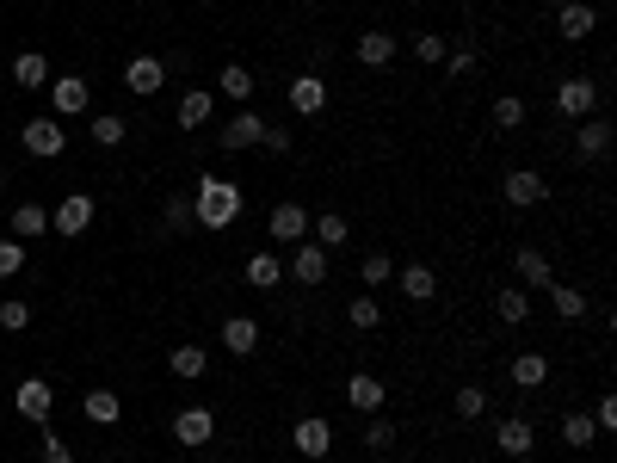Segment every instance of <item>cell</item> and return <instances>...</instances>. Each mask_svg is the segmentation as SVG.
Here are the masks:
<instances>
[{
  "mask_svg": "<svg viewBox=\"0 0 617 463\" xmlns=\"http://www.w3.org/2000/svg\"><path fill=\"white\" fill-rule=\"evenodd\" d=\"M167 365H173V377H204V371H210V352H204L198 340H186V346L167 352Z\"/></svg>",
  "mask_w": 617,
  "mask_h": 463,
  "instance_id": "d4e9b609",
  "label": "cell"
},
{
  "mask_svg": "<svg viewBox=\"0 0 617 463\" xmlns=\"http://www.w3.org/2000/svg\"><path fill=\"white\" fill-rule=\"evenodd\" d=\"M519 278L531 284V291H537V284L550 291V284H556V272H550V254H543V247H519Z\"/></svg>",
  "mask_w": 617,
  "mask_h": 463,
  "instance_id": "cb8c5ba5",
  "label": "cell"
},
{
  "mask_svg": "<svg viewBox=\"0 0 617 463\" xmlns=\"http://www.w3.org/2000/svg\"><path fill=\"white\" fill-rule=\"evenodd\" d=\"M25 266V241H13V235H0V278H13Z\"/></svg>",
  "mask_w": 617,
  "mask_h": 463,
  "instance_id": "b9f144b4",
  "label": "cell"
},
{
  "mask_svg": "<svg viewBox=\"0 0 617 463\" xmlns=\"http://www.w3.org/2000/svg\"><path fill=\"white\" fill-rule=\"evenodd\" d=\"M81 408H87V420H93V426H112V420L124 414L118 389H87V402H81Z\"/></svg>",
  "mask_w": 617,
  "mask_h": 463,
  "instance_id": "4dcf8cb0",
  "label": "cell"
},
{
  "mask_svg": "<svg viewBox=\"0 0 617 463\" xmlns=\"http://www.w3.org/2000/svg\"><path fill=\"white\" fill-rule=\"evenodd\" d=\"M161 217H167V229H192V198H186V192H173V198L161 204Z\"/></svg>",
  "mask_w": 617,
  "mask_h": 463,
  "instance_id": "ab89813d",
  "label": "cell"
},
{
  "mask_svg": "<svg viewBox=\"0 0 617 463\" xmlns=\"http://www.w3.org/2000/svg\"><path fill=\"white\" fill-rule=\"evenodd\" d=\"M266 235L278 241V247H297V241H309V210L303 204H272V217H266Z\"/></svg>",
  "mask_w": 617,
  "mask_h": 463,
  "instance_id": "277c9868",
  "label": "cell"
},
{
  "mask_svg": "<svg viewBox=\"0 0 617 463\" xmlns=\"http://www.w3.org/2000/svg\"><path fill=\"white\" fill-rule=\"evenodd\" d=\"M395 284H402V297H414V303H432V291H439L432 266H402V272H395Z\"/></svg>",
  "mask_w": 617,
  "mask_h": 463,
  "instance_id": "4316f807",
  "label": "cell"
},
{
  "mask_svg": "<svg viewBox=\"0 0 617 463\" xmlns=\"http://www.w3.org/2000/svg\"><path fill=\"white\" fill-rule=\"evenodd\" d=\"M19 142H25L31 155H44V161H56V155L68 149V136H62V124H56V118H31V124L19 130Z\"/></svg>",
  "mask_w": 617,
  "mask_h": 463,
  "instance_id": "30bf717a",
  "label": "cell"
},
{
  "mask_svg": "<svg viewBox=\"0 0 617 463\" xmlns=\"http://www.w3.org/2000/svg\"><path fill=\"white\" fill-rule=\"evenodd\" d=\"M365 445H371V451H389V445H395V426H389L383 414H371V426H365Z\"/></svg>",
  "mask_w": 617,
  "mask_h": 463,
  "instance_id": "7bdbcfd3",
  "label": "cell"
},
{
  "mask_svg": "<svg viewBox=\"0 0 617 463\" xmlns=\"http://www.w3.org/2000/svg\"><path fill=\"white\" fill-rule=\"evenodd\" d=\"M309 241L334 254V247H346V241H352V229H346V217H340V210H328V217H309Z\"/></svg>",
  "mask_w": 617,
  "mask_h": 463,
  "instance_id": "7402d4cb",
  "label": "cell"
},
{
  "mask_svg": "<svg viewBox=\"0 0 617 463\" xmlns=\"http://www.w3.org/2000/svg\"><path fill=\"white\" fill-rule=\"evenodd\" d=\"M574 155H580V161H605V155H611V124H605V118H580Z\"/></svg>",
  "mask_w": 617,
  "mask_h": 463,
  "instance_id": "2e32d148",
  "label": "cell"
},
{
  "mask_svg": "<svg viewBox=\"0 0 617 463\" xmlns=\"http://www.w3.org/2000/svg\"><path fill=\"white\" fill-rule=\"evenodd\" d=\"M599 439V426H593V414H562V445H574V451H587Z\"/></svg>",
  "mask_w": 617,
  "mask_h": 463,
  "instance_id": "836d02e7",
  "label": "cell"
},
{
  "mask_svg": "<svg viewBox=\"0 0 617 463\" xmlns=\"http://www.w3.org/2000/svg\"><path fill=\"white\" fill-rule=\"evenodd\" d=\"M173 439H179V445H186V451H198V445H210V439H216V414H210V408H186V414H179V420H173Z\"/></svg>",
  "mask_w": 617,
  "mask_h": 463,
  "instance_id": "5bb4252c",
  "label": "cell"
},
{
  "mask_svg": "<svg viewBox=\"0 0 617 463\" xmlns=\"http://www.w3.org/2000/svg\"><path fill=\"white\" fill-rule=\"evenodd\" d=\"M260 142H266V149H272V155H290V130H284V124H278V130L266 124V136H260Z\"/></svg>",
  "mask_w": 617,
  "mask_h": 463,
  "instance_id": "bcb514c9",
  "label": "cell"
},
{
  "mask_svg": "<svg viewBox=\"0 0 617 463\" xmlns=\"http://www.w3.org/2000/svg\"><path fill=\"white\" fill-rule=\"evenodd\" d=\"M210 105H216V93L210 87H186V99H179V130H198V124H210Z\"/></svg>",
  "mask_w": 617,
  "mask_h": 463,
  "instance_id": "ffe728a7",
  "label": "cell"
},
{
  "mask_svg": "<svg viewBox=\"0 0 617 463\" xmlns=\"http://www.w3.org/2000/svg\"><path fill=\"white\" fill-rule=\"evenodd\" d=\"M13 408H19L25 420H38V426H44V420H50V408H56V389H50L44 377H25V383L13 389Z\"/></svg>",
  "mask_w": 617,
  "mask_h": 463,
  "instance_id": "ba28073f",
  "label": "cell"
},
{
  "mask_svg": "<svg viewBox=\"0 0 617 463\" xmlns=\"http://www.w3.org/2000/svg\"><path fill=\"white\" fill-rule=\"evenodd\" d=\"M216 93H223V99H235V105H247L253 93H260V87H253V75H247V68L241 62H229L223 68V75H216Z\"/></svg>",
  "mask_w": 617,
  "mask_h": 463,
  "instance_id": "f1b7e54d",
  "label": "cell"
},
{
  "mask_svg": "<svg viewBox=\"0 0 617 463\" xmlns=\"http://www.w3.org/2000/svg\"><path fill=\"white\" fill-rule=\"evenodd\" d=\"M346 322H352L358 334L383 328V303H377V297H352V303H346Z\"/></svg>",
  "mask_w": 617,
  "mask_h": 463,
  "instance_id": "d6a6232c",
  "label": "cell"
},
{
  "mask_svg": "<svg viewBox=\"0 0 617 463\" xmlns=\"http://www.w3.org/2000/svg\"><path fill=\"white\" fill-rule=\"evenodd\" d=\"M124 87H130L136 99H155V93L167 87V62H161V56H130V62H124Z\"/></svg>",
  "mask_w": 617,
  "mask_h": 463,
  "instance_id": "8992f818",
  "label": "cell"
},
{
  "mask_svg": "<svg viewBox=\"0 0 617 463\" xmlns=\"http://www.w3.org/2000/svg\"><path fill=\"white\" fill-rule=\"evenodd\" d=\"M247 284H253V291H278V284H284V260L278 254H253L247 260Z\"/></svg>",
  "mask_w": 617,
  "mask_h": 463,
  "instance_id": "484cf974",
  "label": "cell"
},
{
  "mask_svg": "<svg viewBox=\"0 0 617 463\" xmlns=\"http://www.w3.org/2000/svg\"><path fill=\"white\" fill-rule=\"evenodd\" d=\"M556 112H562V118H574V124H580V118H593V112H599V87H593L587 75H568V81L556 87Z\"/></svg>",
  "mask_w": 617,
  "mask_h": 463,
  "instance_id": "3957f363",
  "label": "cell"
},
{
  "mask_svg": "<svg viewBox=\"0 0 617 463\" xmlns=\"http://www.w3.org/2000/svg\"><path fill=\"white\" fill-rule=\"evenodd\" d=\"M593 426H599V433H611V426H617V402H611V396L593 408Z\"/></svg>",
  "mask_w": 617,
  "mask_h": 463,
  "instance_id": "7dc6e473",
  "label": "cell"
},
{
  "mask_svg": "<svg viewBox=\"0 0 617 463\" xmlns=\"http://www.w3.org/2000/svg\"><path fill=\"white\" fill-rule=\"evenodd\" d=\"M260 136H266V118L253 112V105H235V118L223 124V136H216V142H223V149H253Z\"/></svg>",
  "mask_w": 617,
  "mask_h": 463,
  "instance_id": "9c48e42d",
  "label": "cell"
},
{
  "mask_svg": "<svg viewBox=\"0 0 617 463\" xmlns=\"http://www.w3.org/2000/svg\"><path fill=\"white\" fill-rule=\"evenodd\" d=\"M513 383L519 389H543V383H550V359H543V352H519V359H513Z\"/></svg>",
  "mask_w": 617,
  "mask_h": 463,
  "instance_id": "f546056e",
  "label": "cell"
},
{
  "mask_svg": "<svg viewBox=\"0 0 617 463\" xmlns=\"http://www.w3.org/2000/svg\"><path fill=\"white\" fill-rule=\"evenodd\" d=\"M290 445H297L303 457H328V451H334V420H321V414H303L297 426H290Z\"/></svg>",
  "mask_w": 617,
  "mask_h": 463,
  "instance_id": "52a82bcc",
  "label": "cell"
},
{
  "mask_svg": "<svg viewBox=\"0 0 617 463\" xmlns=\"http://www.w3.org/2000/svg\"><path fill=\"white\" fill-rule=\"evenodd\" d=\"M500 198L525 210V204H543V198H550V186H543V173H531V167H513V173L500 180Z\"/></svg>",
  "mask_w": 617,
  "mask_h": 463,
  "instance_id": "8fae6325",
  "label": "cell"
},
{
  "mask_svg": "<svg viewBox=\"0 0 617 463\" xmlns=\"http://www.w3.org/2000/svg\"><path fill=\"white\" fill-rule=\"evenodd\" d=\"M241 186L235 180H216V173H204L198 192H192V223L198 229H235L241 223Z\"/></svg>",
  "mask_w": 617,
  "mask_h": 463,
  "instance_id": "6da1fadb",
  "label": "cell"
},
{
  "mask_svg": "<svg viewBox=\"0 0 617 463\" xmlns=\"http://www.w3.org/2000/svg\"><path fill=\"white\" fill-rule=\"evenodd\" d=\"M87 223H93V192H68L56 204V217H50L56 235H87Z\"/></svg>",
  "mask_w": 617,
  "mask_h": 463,
  "instance_id": "7c38bea8",
  "label": "cell"
},
{
  "mask_svg": "<svg viewBox=\"0 0 617 463\" xmlns=\"http://www.w3.org/2000/svg\"><path fill=\"white\" fill-rule=\"evenodd\" d=\"M414 56H420V62H426V68H439V62H445V56H451V44H445V38H439V31H420V38H414Z\"/></svg>",
  "mask_w": 617,
  "mask_h": 463,
  "instance_id": "74e56055",
  "label": "cell"
},
{
  "mask_svg": "<svg viewBox=\"0 0 617 463\" xmlns=\"http://www.w3.org/2000/svg\"><path fill=\"white\" fill-rule=\"evenodd\" d=\"M290 284H303V291L328 284V247H315V241H297V247H290Z\"/></svg>",
  "mask_w": 617,
  "mask_h": 463,
  "instance_id": "7a4b0ae2",
  "label": "cell"
},
{
  "mask_svg": "<svg viewBox=\"0 0 617 463\" xmlns=\"http://www.w3.org/2000/svg\"><path fill=\"white\" fill-rule=\"evenodd\" d=\"M0 180H7V167H0Z\"/></svg>",
  "mask_w": 617,
  "mask_h": 463,
  "instance_id": "f907efd6",
  "label": "cell"
},
{
  "mask_svg": "<svg viewBox=\"0 0 617 463\" xmlns=\"http://www.w3.org/2000/svg\"><path fill=\"white\" fill-rule=\"evenodd\" d=\"M44 93H50V105H56L62 118H81V112H87V81H81V75H50Z\"/></svg>",
  "mask_w": 617,
  "mask_h": 463,
  "instance_id": "4fadbf2b",
  "label": "cell"
},
{
  "mask_svg": "<svg viewBox=\"0 0 617 463\" xmlns=\"http://www.w3.org/2000/svg\"><path fill=\"white\" fill-rule=\"evenodd\" d=\"M494 124H500V130H519V124H525V99L500 93V99H494Z\"/></svg>",
  "mask_w": 617,
  "mask_h": 463,
  "instance_id": "f35d334b",
  "label": "cell"
},
{
  "mask_svg": "<svg viewBox=\"0 0 617 463\" xmlns=\"http://www.w3.org/2000/svg\"><path fill=\"white\" fill-rule=\"evenodd\" d=\"M346 402H352L358 414H383V377H371V371L346 377Z\"/></svg>",
  "mask_w": 617,
  "mask_h": 463,
  "instance_id": "e0dca14e",
  "label": "cell"
},
{
  "mask_svg": "<svg viewBox=\"0 0 617 463\" xmlns=\"http://www.w3.org/2000/svg\"><path fill=\"white\" fill-rule=\"evenodd\" d=\"M451 408H457V420H482V414H488V389H482V383H463Z\"/></svg>",
  "mask_w": 617,
  "mask_h": 463,
  "instance_id": "8d00e7d4",
  "label": "cell"
},
{
  "mask_svg": "<svg viewBox=\"0 0 617 463\" xmlns=\"http://www.w3.org/2000/svg\"><path fill=\"white\" fill-rule=\"evenodd\" d=\"M25 322H31V309H25L19 297H7V303H0V328H7V334H19Z\"/></svg>",
  "mask_w": 617,
  "mask_h": 463,
  "instance_id": "ee69618b",
  "label": "cell"
},
{
  "mask_svg": "<svg viewBox=\"0 0 617 463\" xmlns=\"http://www.w3.org/2000/svg\"><path fill=\"white\" fill-rule=\"evenodd\" d=\"M445 68H451V75H469V68H476V50H451Z\"/></svg>",
  "mask_w": 617,
  "mask_h": 463,
  "instance_id": "c3c4849f",
  "label": "cell"
},
{
  "mask_svg": "<svg viewBox=\"0 0 617 463\" xmlns=\"http://www.w3.org/2000/svg\"><path fill=\"white\" fill-rule=\"evenodd\" d=\"M494 445H500L506 457H531V445H537L531 420H519V414H513V420H500V426H494Z\"/></svg>",
  "mask_w": 617,
  "mask_h": 463,
  "instance_id": "ac0fdd59",
  "label": "cell"
},
{
  "mask_svg": "<svg viewBox=\"0 0 617 463\" xmlns=\"http://www.w3.org/2000/svg\"><path fill=\"white\" fill-rule=\"evenodd\" d=\"M13 81H19V87H31V93H38V87H50V62H44V50H25V56H13Z\"/></svg>",
  "mask_w": 617,
  "mask_h": 463,
  "instance_id": "603a6c76",
  "label": "cell"
},
{
  "mask_svg": "<svg viewBox=\"0 0 617 463\" xmlns=\"http://www.w3.org/2000/svg\"><path fill=\"white\" fill-rule=\"evenodd\" d=\"M38 445H44V463H75V451H68L56 433H44V426H38Z\"/></svg>",
  "mask_w": 617,
  "mask_h": 463,
  "instance_id": "f6af8a7d",
  "label": "cell"
},
{
  "mask_svg": "<svg viewBox=\"0 0 617 463\" xmlns=\"http://www.w3.org/2000/svg\"><path fill=\"white\" fill-rule=\"evenodd\" d=\"M284 99H290V112H297V118H315V112H328V81H321L315 68H303V75L284 87Z\"/></svg>",
  "mask_w": 617,
  "mask_h": 463,
  "instance_id": "5b68a950",
  "label": "cell"
},
{
  "mask_svg": "<svg viewBox=\"0 0 617 463\" xmlns=\"http://www.w3.org/2000/svg\"><path fill=\"white\" fill-rule=\"evenodd\" d=\"M87 136L99 142V149H118V142H124L130 130H124V118H118V112H99V118L87 124Z\"/></svg>",
  "mask_w": 617,
  "mask_h": 463,
  "instance_id": "d590c367",
  "label": "cell"
},
{
  "mask_svg": "<svg viewBox=\"0 0 617 463\" xmlns=\"http://www.w3.org/2000/svg\"><path fill=\"white\" fill-rule=\"evenodd\" d=\"M556 31H562L568 44H580V38H593V31H599V13L587 7V0H568V7L556 13Z\"/></svg>",
  "mask_w": 617,
  "mask_h": 463,
  "instance_id": "9a60e30c",
  "label": "cell"
},
{
  "mask_svg": "<svg viewBox=\"0 0 617 463\" xmlns=\"http://www.w3.org/2000/svg\"><path fill=\"white\" fill-rule=\"evenodd\" d=\"M223 346L235 352V359H247V352L260 346V322H253V315H229V322H223Z\"/></svg>",
  "mask_w": 617,
  "mask_h": 463,
  "instance_id": "44dd1931",
  "label": "cell"
},
{
  "mask_svg": "<svg viewBox=\"0 0 617 463\" xmlns=\"http://www.w3.org/2000/svg\"><path fill=\"white\" fill-rule=\"evenodd\" d=\"M50 229V210L44 204H19L13 210V241H31V235H44Z\"/></svg>",
  "mask_w": 617,
  "mask_h": 463,
  "instance_id": "1f68e13d",
  "label": "cell"
},
{
  "mask_svg": "<svg viewBox=\"0 0 617 463\" xmlns=\"http://www.w3.org/2000/svg\"><path fill=\"white\" fill-rule=\"evenodd\" d=\"M358 278H365V284H389V278H395V260H389V254H365Z\"/></svg>",
  "mask_w": 617,
  "mask_h": 463,
  "instance_id": "60d3db41",
  "label": "cell"
},
{
  "mask_svg": "<svg viewBox=\"0 0 617 463\" xmlns=\"http://www.w3.org/2000/svg\"><path fill=\"white\" fill-rule=\"evenodd\" d=\"M395 50H402V44H395L389 31H365V38L352 44V56L365 62V68H389V62H395Z\"/></svg>",
  "mask_w": 617,
  "mask_h": 463,
  "instance_id": "d6986e66",
  "label": "cell"
},
{
  "mask_svg": "<svg viewBox=\"0 0 617 463\" xmlns=\"http://www.w3.org/2000/svg\"><path fill=\"white\" fill-rule=\"evenodd\" d=\"M550 303H556L562 322H580V315H587V291H574V284H550Z\"/></svg>",
  "mask_w": 617,
  "mask_h": 463,
  "instance_id": "e575fe53",
  "label": "cell"
},
{
  "mask_svg": "<svg viewBox=\"0 0 617 463\" xmlns=\"http://www.w3.org/2000/svg\"><path fill=\"white\" fill-rule=\"evenodd\" d=\"M494 315H500L506 328H519V322H531V297L519 291V284H506V291L494 297Z\"/></svg>",
  "mask_w": 617,
  "mask_h": 463,
  "instance_id": "83f0119b",
  "label": "cell"
},
{
  "mask_svg": "<svg viewBox=\"0 0 617 463\" xmlns=\"http://www.w3.org/2000/svg\"><path fill=\"white\" fill-rule=\"evenodd\" d=\"M198 7H216V0H198Z\"/></svg>",
  "mask_w": 617,
  "mask_h": 463,
  "instance_id": "681fc988",
  "label": "cell"
}]
</instances>
